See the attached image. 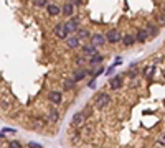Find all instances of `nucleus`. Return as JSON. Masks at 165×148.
Instances as JSON below:
<instances>
[{"mask_svg": "<svg viewBox=\"0 0 165 148\" xmlns=\"http://www.w3.org/2000/svg\"><path fill=\"white\" fill-rule=\"evenodd\" d=\"M112 99H111V95L107 92H99V94L94 95V107L99 109V110H102V109H106V107L109 105Z\"/></svg>", "mask_w": 165, "mask_h": 148, "instance_id": "nucleus-1", "label": "nucleus"}, {"mask_svg": "<svg viewBox=\"0 0 165 148\" xmlns=\"http://www.w3.org/2000/svg\"><path fill=\"white\" fill-rule=\"evenodd\" d=\"M84 123H86V115H84V112H76L73 115V119H71V127L76 130L83 129Z\"/></svg>", "mask_w": 165, "mask_h": 148, "instance_id": "nucleus-2", "label": "nucleus"}, {"mask_svg": "<svg viewBox=\"0 0 165 148\" xmlns=\"http://www.w3.org/2000/svg\"><path fill=\"white\" fill-rule=\"evenodd\" d=\"M53 35H55V38H58V40H66L68 36H70V33H68L64 23H58V25L53 26Z\"/></svg>", "mask_w": 165, "mask_h": 148, "instance_id": "nucleus-3", "label": "nucleus"}, {"mask_svg": "<svg viewBox=\"0 0 165 148\" xmlns=\"http://www.w3.org/2000/svg\"><path fill=\"white\" fill-rule=\"evenodd\" d=\"M64 26H66V30H68V33H76V31L79 30V18H76V17H71L68 22H64Z\"/></svg>", "mask_w": 165, "mask_h": 148, "instance_id": "nucleus-4", "label": "nucleus"}, {"mask_svg": "<svg viewBox=\"0 0 165 148\" xmlns=\"http://www.w3.org/2000/svg\"><path fill=\"white\" fill-rule=\"evenodd\" d=\"M48 101H50L53 105H61L63 104V94L59 91H50L48 92Z\"/></svg>", "mask_w": 165, "mask_h": 148, "instance_id": "nucleus-5", "label": "nucleus"}, {"mask_svg": "<svg viewBox=\"0 0 165 148\" xmlns=\"http://www.w3.org/2000/svg\"><path fill=\"white\" fill-rule=\"evenodd\" d=\"M91 45H94L96 48H101L106 45V35H101V33H92L91 35Z\"/></svg>", "mask_w": 165, "mask_h": 148, "instance_id": "nucleus-6", "label": "nucleus"}, {"mask_svg": "<svg viewBox=\"0 0 165 148\" xmlns=\"http://www.w3.org/2000/svg\"><path fill=\"white\" fill-rule=\"evenodd\" d=\"M120 40H122V35H120L117 30H109V31L106 33V41H107V43H112V45H116V43H119Z\"/></svg>", "mask_w": 165, "mask_h": 148, "instance_id": "nucleus-7", "label": "nucleus"}, {"mask_svg": "<svg viewBox=\"0 0 165 148\" xmlns=\"http://www.w3.org/2000/svg\"><path fill=\"white\" fill-rule=\"evenodd\" d=\"M86 76H91V71L86 69V67H79V69H76L74 73H73V76H71V77H73L76 82H79V81H83Z\"/></svg>", "mask_w": 165, "mask_h": 148, "instance_id": "nucleus-8", "label": "nucleus"}, {"mask_svg": "<svg viewBox=\"0 0 165 148\" xmlns=\"http://www.w3.org/2000/svg\"><path fill=\"white\" fill-rule=\"evenodd\" d=\"M64 43H66V48H70V50L79 48V38L76 36V35H70V36L64 40Z\"/></svg>", "mask_w": 165, "mask_h": 148, "instance_id": "nucleus-9", "label": "nucleus"}, {"mask_svg": "<svg viewBox=\"0 0 165 148\" xmlns=\"http://www.w3.org/2000/svg\"><path fill=\"white\" fill-rule=\"evenodd\" d=\"M109 86L112 91H119L122 87V76H112L109 79Z\"/></svg>", "mask_w": 165, "mask_h": 148, "instance_id": "nucleus-10", "label": "nucleus"}, {"mask_svg": "<svg viewBox=\"0 0 165 148\" xmlns=\"http://www.w3.org/2000/svg\"><path fill=\"white\" fill-rule=\"evenodd\" d=\"M149 38L150 36H149V31L145 30V28H139L137 33H135V41L137 43H145Z\"/></svg>", "mask_w": 165, "mask_h": 148, "instance_id": "nucleus-11", "label": "nucleus"}, {"mask_svg": "<svg viewBox=\"0 0 165 148\" xmlns=\"http://www.w3.org/2000/svg\"><path fill=\"white\" fill-rule=\"evenodd\" d=\"M61 13L64 15V17H73V13H74V5L71 2H66L63 5V9H61Z\"/></svg>", "mask_w": 165, "mask_h": 148, "instance_id": "nucleus-12", "label": "nucleus"}, {"mask_svg": "<svg viewBox=\"0 0 165 148\" xmlns=\"http://www.w3.org/2000/svg\"><path fill=\"white\" fill-rule=\"evenodd\" d=\"M81 51H83V54L84 56H94V54H98V48H96L94 45H84L81 48Z\"/></svg>", "mask_w": 165, "mask_h": 148, "instance_id": "nucleus-13", "label": "nucleus"}, {"mask_svg": "<svg viewBox=\"0 0 165 148\" xmlns=\"http://www.w3.org/2000/svg\"><path fill=\"white\" fill-rule=\"evenodd\" d=\"M46 12H48V15H50V17H56V15H59V13H61V9H59L58 5H53V3H48V5H46Z\"/></svg>", "mask_w": 165, "mask_h": 148, "instance_id": "nucleus-14", "label": "nucleus"}, {"mask_svg": "<svg viewBox=\"0 0 165 148\" xmlns=\"http://www.w3.org/2000/svg\"><path fill=\"white\" fill-rule=\"evenodd\" d=\"M145 30L149 31V36H152V38H155L157 35H159V26L154 25L152 22H149L147 25H145Z\"/></svg>", "mask_w": 165, "mask_h": 148, "instance_id": "nucleus-15", "label": "nucleus"}, {"mask_svg": "<svg viewBox=\"0 0 165 148\" xmlns=\"http://www.w3.org/2000/svg\"><path fill=\"white\" fill-rule=\"evenodd\" d=\"M120 41L124 43V46H132L135 43V35H131V33H127V35H122V40Z\"/></svg>", "mask_w": 165, "mask_h": 148, "instance_id": "nucleus-16", "label": "nucleus"}, {"mask_svg": "<svg viewBox=\"0 0 165 148\" xmlns=\"http://www.w3.org/2000/svg\"><path fill=\"white\" fill-rule=\"evenodd\" d=\"M91 35L92 33H89V30H88V28H79V30L76 31V36L79 38V41H81V40H89Z\"/></svg>", "mask_w": 165, "mask_h": 148, "instance_id": "nucleus-17", "label": "nucleus"}, {"mask_svg": "<svg viewBox=\"0 0 165 148\" xmlns=\"http://www.w3.org/2000/svg\"><path fill=\"white\" fill-rule=\"evenodd\" d=\"M102 61H104V56L102 54H94V56H91V58H89L88 64H89V66H98V64H101Z\"/></svg>", "mask_w": 165, "mask_h": 148, "instance_id": "nucleus-18", "label": "nucleus"}, {"mask_svg": "<svg viewBox=\"0 0 165 148\" xmlns=\"http://www.w3.org/2000/svg\"><path fill=\"white\" fill-rule=\"evenodd\" d=\"M74 87H76V81L73 77H66L63 81V89L64 91H71V89H74Z\"/></svg>", "mask_w": 165, "mask_h": 148, "instance_id": "nucleus-19", "label": "nucleus"}, {"mask_svg": "<svg viewBox=\"0 0 165 148\" xmlns=\"http://www.w3.org/2000/svg\"><path fill=\"white\" fill-rule=\"evenodd\" d=\"M48 119H50L51 123H56V122L59 120V112L56 110V109H51L50 112H48Z\"/></svg>", "mask_w": 165, "mask_h": 148, "instance_id": "nucleus-20", "label": "nucleus"}, {"mask_svg": "<svg viewBox=\"0 0 165 148\" xmlns=\"http://www.w3.org/2000/svg\"><path fill=\"white\" fill-rule=\"evenodd\" d=\"M31 123H33L35 129H41V127H45V119H38V117H35L33 120H31Z\"/></svg>", "mask_w": 165, "mask_h": 148, "instance_id": "nucleus-21", "label": "nucleus"}, {"mask_svg": "<svg viewBox=\"0 0 165 148\" xmlns=\"http://www.w3.org/2000/svg\"><path fill=\"white\" fill-rule=\"evenodd\" d=\"M76 64H78L79 67H83L84 64H86V63H88V56H78V58H76Z\"/></svg>", "mask_w": 165, "mask_h": 148, "instance_id": "nucleus-22", "label": "nucleus"}, {"mask_svg": "<svg viewBox=\"0 0 165 148\" xmlns=\"http://www.w3.org/2000/svg\"><path fill=\"white\" fill-rule=\"evenodd\" d=\"M7 148H23V146L18 140H10V142L7 143Z\"/></svg>", "mask_w": 165, "mask_h": 148, "instance_id": "nucleus-23", "label": "nucleus"}, {"mask_svg": "<svg viewBox=\"0 0 165 148\" xmlns=\"http://www.w3.org/2000/svg\"><path fill=\"white\" fill-rule=\"evenodd\" d=\"M102 73H104V67H102V66H99V67H98V69H94V71H91V76H92V77H94V79H96V77H98V76H99V74H102Z\"/></svg>", "mask_w": 165, "mask_h": 148, "instance_id": "nucleus-24", "label": "nucleus"}, {"mask_svg": "<svg viewBox=\"0 0 165 148\" xmlns=\"http://www.w3.org/2000/svg\"><path fill=\"white\" fill-rule=\"evenodd\" d=\"M154 71H155V66H147L145 69H144V74H145L147 77H149V76H152V74H154Z\"/></svg>", "mask_w": 165, "mask_h": 148, "instance_id": "nucleus-25", "label": "nucleus"}, {"mask_svg": "<svg viewBox=\"0 0 165 148\" xmlns=\"http://www.w3.org/2000/svg\"><path fill=\"white\" fill-rule=\"evenodd\" d=\"M33 5H37V7H46L48 5V0H33Z\"/></svg>", "mask_w": 165, "mask_h": 148, "instance_id": "nucleus-26", "label": "nucleus"}, {"mask_svg": "<svg viewBox=\"0 0 165 148\" xmlns=\"http://www.w3.org/2000/svg\"><path fill=\"white\" fill-rule=\"evenodd\" d=\"M157 25H165V17L163 15H157Z\"/></svg>", "mask_w": 165, "mask_h": 148, "instance_id": "nucleus-27", "label": "nucleus"}, {"mask_svg": "<svg viewBox=\"0 0 165 148\" xmlns=\"http://www.w3.org/2000/svg\"><path fill=\"white\" fill-rule=\"evenodd\" d=\"M28 148H41V145H40V143H35V142H30L28 143Z\"/></svg>", "mask_w": 165, "mask_h": 148, "instance_id": "nucleus-28", "label": "nucleus"}, {"mask_svg": "<svg viewBox=\"0 0 165 148\" xmlns=\"http://www.w3.org/2000/svg\"><path fill=\"white\" fill-rule=\"evenodd\" d=\"M135 76H137V71H135V69H134V67H132V69H131V71H129V77H132V79H134V77H135Z\"/></svg>", "mask_w": 165, "mask_h": 148, "instance_id": "nucleus-29", "label": "nucleus"}, {"mask_svg": "<svg viewBox=\"0 0 165 148\" xmlns=\"http://www.w3.org/2000/svg\"><path fill=\"white\" fill-rule=\"evenodd\" d=\"M159 143H160V145H163V146H165V133L162 135V137H160V140H159Z\"/></svg>", "mask_w": 165, "mask_h": 148, "instance_id": "nucleus-30", "label": "nucleus"}, {"mask_svg": "<svg viewBox=\"0 0 165 148\" xmlns=\"http://www.w3.org/2000/svg\"><path fill=\"white\" fill-rule=\"evenodd\" d=\"M88 86H89V87H91V89H94V86H96V79H94V77H92V81H91L89 84H88Z\"/></svg>", "mask_w": 165, "mask_h": 148, "instance_id": "nucleus-31", "label": "nucleus"}, {"mask_svg": "<svg viewBox=\"0 0 165 148\" xmlns=\"http://www.w3.org/2000/svg\"><path fill=\"white\" fill-rule=\"evenodd\" d=\"M114 67H116V66H111V67H109V69H107V71H106V73H107V76H111L112 73H114Z\"/></svg>", "mask_w": 165, "mask_h": 148, "instance_id": "nucleus-32", "label": "nucleus"}, {"mask_svg": "<svg viewBox=\"0 0 165 148\" xmlns=\"http://www.w3.org/2000/svg\"><path fill=\"white\" fill-rule=\"evenodd\" d=\"M71 3H73V5L76 7V5H81V3H83V0H73Z\"/></svg>", "mask_w": 165, "mask_h": 148, "instance_id": "nucleus-33", "label": "nucleus"}]
</instances>
